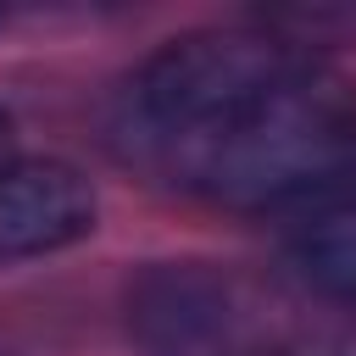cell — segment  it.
Listing matches in <instances>:
<instances>
[{
	"label": "cell",
	"instance_id": "6da1fadb",
	"mask_svg": "<svg viewBox=\"0 0 356 356\" xmlns=\"http://www.w3.org/2000/svg\"><path fill=\"white\" fill-rule=\"evenodd\" d=\"M111 145L156 184L228 211L306 206L356 161V89L278 33H184L117 89Z\"/></svg>",
	"mask_w": 356,
	"mask_h": 356
},
{
	"label": "cell",
	"instance_id": "7a4b0ae2",
	"mask_svg": "<svg viewBox=\"0 0 356 356\" xmlns=\"http://www.w3.org/2000/svg\"><path fill=\"white\" fill-rule=\"evenodd\" d=\"M128 334L145 356H250L256 306L206 261H156L128 284Z\"/></svg>",
	"mask_w": 356,
	"mask_h": 356
},
{
	"label": "cell",
	"instance_id": "3957f363",
	"mask_svg": "<svg viewBox=\"0 0 356 356\" xmlns=\"http://www.w3.org/2000/svg\"><path fill=\"white\" fill-rule=\"evenodd\" d=\"M95 184L56 156L0 161V261L56 256L95 234Z\"/></svg>",
	"mask_w": 356,
	"mask_h": 356
},
{
	"label": "cell",
	"instance_id": "277c9868",
	"mask_svg": "<svg viewBox=\"0 0 356 356\" xmlns=\"http://www.w3.org/2000/svg\"><path fill=\"white\" fill-rule=\"evenodd\" d=\"M289 267L312 295L334 306H356V178L350 172L300 206L289 228Z\"/></svg>",
	"mask_w": 356,
	"mask_h": 356
},
{
	"label": "cell",
	"instance_id": "5b68a950",
	"mask_svg": "<svg viewBox=\"0 0 356 356\" xmlns=\"http://www.w3.org/2000/svg\"><path fill=\"white\" fill-rule=\"evenodd\" d=\"M0 161H6V111H0Z\"/></svg>",
	"mask_w": 356,
	"mask_h": 356
}]
</instances>
